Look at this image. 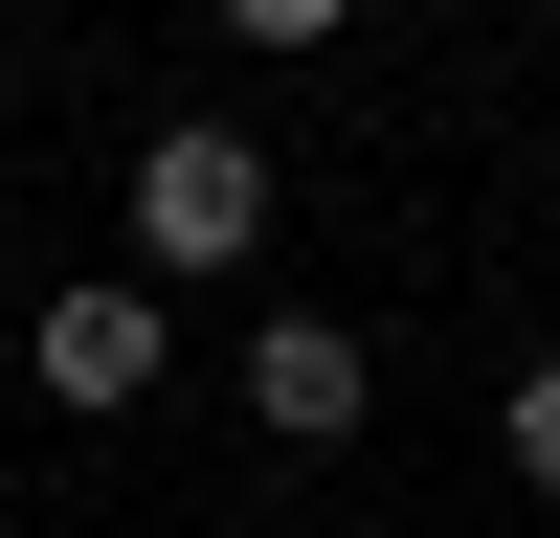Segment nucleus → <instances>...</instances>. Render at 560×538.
<instances>
[{
  "label": "nucleus",
  "instance_id": "nucleus-2",
  "mask_svg": "<svg viewBox=\"0 0 560 538\" xmlns=\"http://www.w3.org/2000/svg\"><path fill=\"white\" fill-rule=\"evenodd\" d=\"M158 359H179L158 269H68V292L23 314V382H45V404H90V426H113V404H158Z\"/></svg>",
  "mask_w": 560,
  "mask_h": 538
},
{
  "label": "nucleus",
  "instance_id": "nucleus-1",
  "mask_svg": "<svg viewBox=\"0 0 560 538\" xmlns=\"http://www.w3.org/2000/svg\"><path fill=\"white\" fill-rule=\"evenodd\" d=\"M247 247H269V134H224V113L135 134V269H247Z\"/></svg>",
  "mask_w": 560,
  "mask_h": 538
},
{
  "label": "nucleus",
  "instance_id": "nucleus-5",
  "mask_svg": "<svg viewBox=\"0 0 560 538\" xmlns=\"http://www.w3.org/2000/svg\"><path fill=\"white\" fill-rule=\"evenodd\" d=\"M224 23H247V45H337L359 0H224Z\"/></svg>",
  "mask_w": 560,
  "mask_h": 538
},
{
  "label": "nucleus",
  "instance_id": "nucleus-4",
  "mask_svg": "<svg viewBox=\"0 0 560 538\" xmlns=\"http://www.w3.org/2000/svg\"><path fill=\"white\" fill-rule=\"evenodd\" d=\"M493 448H516V471L560 493V359H538V382H516V404H493Z\"/></svg>",
  "mask_w": 560,
  "mask_h": 538
},
{
  "label": "nucleus",
  "instance_id": "nucleus-3",
  "mask_svg": "<svg viewBox=\"0 0 560 538\" xmlns=\"http://www.w3.org/2000/svg\"><path fill=\"white\" fill-rule=\"evenodd\" d=\"M359 404H382V359H359V314H269V337H247V426H269V448H337Z\"/></svg>",
  "mask_w": 560,
  "mask_h": 538
}]
</instances>
